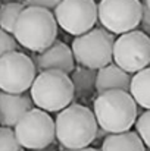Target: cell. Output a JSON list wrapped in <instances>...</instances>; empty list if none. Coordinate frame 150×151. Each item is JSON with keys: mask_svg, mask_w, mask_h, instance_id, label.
<instances>
[{"mask_svg": "<svg viewBox=\"0 0 150 151\" xmlns=\"http://www.w3.org/2000/svg\"><path fill=\"white\" fill-rule=\"evenodd\" d=\"M56 139L68 150L88 147L97 137V120L94 113L83 104H69L54 119Z\"/></svg>", "mask_w": 150, "mask_h": 151, "instance_id": "1", "label": "cell"}, {"mask_svg": "<svg viewBox=\"0 0 150 151\" xmlns=\"http://www.w3.org/2000/svg\"><path fill=\"white\" fill-rule=\"evenodd\" d=\"M57 22L54 15L43 7H25L15 25L13 38L33 53L47 50L56 41Z\"/></svg>", "mask_w": 150, "mask_h": 151, "instance_id": "2", "label": "cell"}, {"mask_svg": "<svg viewBox=\"0 0 150 151\" xmlns=\"http://www.w3.org/2000/svg\"><path fill=\"white\" fill-rule=\"evenodd\" d=\"M93 113L99 128L107 134H121L136 125L137 103L127 91H106L96 97Z\"/></svg>", "mask_w": 150, "mask_h": 151, "instance_id": "3", "label": "cell"}, {"mask_svg": "<svg viewBox=\"0 0 150 151\" xmlns=\"http://www.w3.org/2000/svg\"><path fill=\"white\" fill-rule=\"evenodd\" d=\"M30 91L33 104L44 111L59 113L74 100V85L71 76L60 70L40 72Z\"/></svg>", "mask_w": 150, "mask_h": 151, "instance_id": "4", "label": "cell"}, {"mask_svg": "<svg viewBox=\"0 0 150 151\" xmlns=\"http://www.w3.org/2000/svg\"><path fill=\"white\" fill-rule=\"evenodd\" d=\"M113 34L104 28H93L91 31L75 37L71 50L80 66L99 70L113 60Z\"/></svg>", "mask_w": 150, "mask_h": 151, "instance_id": "5", "label": "cell"}, {"mask_svg": "<svg viewBox=\"0 0 150 151\" xmlns=\"http://www.w3.org/2000/svg\"><path fill=\"white\" fill-rule=\"evenodd\" d=\"M13 131L19 145L33 151L43 150L56 139L54 120L41 109H31L16 123Z\"/></svg>", "mask_w": 150, "mask_h": 151, "instance_id": "6", "label": "cell"}, {"mask_svg": "<svg viewBox=\"0 0 150 151\" xmlns=\"http://www.w3.org/2000/svg\"><path fill=\"white\" fill-rule=\"evenodd\" d=\"M143 3L140 0H100L97 15L100 24L110 34L134 31L141 21Z\"/></svg>", "mask_w": 150, "mask_h": 151, "instance_id": "7", "label": "cell"}, {"mask_svg": "<svg viewBox=\"0 0 150 151\" xmlns=\"http://www.w3.org/2000/svg\"><path fill=\"white\" fill-rule=\"evenodd\" d=\"M113 62L127 73H137L150 65V37L143 31L119 35L113 44Z\"/></svg>", "mask_w": 150, "mask_h": 151, "instance_id": "8", "label": "cell"}, {"mask_svg": "<svg viewBox=\"0 0 150 151\" xmlns=\"http://www.w3.org/2000/svg\"><path fill=\"white\" fill-rule=\"evenodd\" d=\"M53 15L57 27L75 37L91 31L99 21L94 0H62Z\"/></svg>", "mask_w": 150, "mask_h": 151, "instance_id": "9", "label": "cell"}, {"mask_svg": "<svg viewBox=\"0 0 150 151\" xmlns=\"http://www.w3.org/2000/svg\"><path fill=\"white\" fill-rule=\"evenodd\" d=\"M33 59L21 51H10L0 57V91L24 94L36 79Z\"/></svg>", "mask_w": 150, "mask_h": 151, "instance_id": "10", "label": "cell"}, {"mask_svg": "<svg viewBox=\"0 0 150 151\" xmlns=\"http://www.w3.org/2000/svg\"><path fill=\"white\" fill-rule=\"evenodd\" d=\"M33 62L38 73L44 70H60L63 73L71 75L72 70L75 69V59L71 47H68L65 43L57 40L47 50L37 53Z\"/></svg>", "mask_w": 150, "mask_h": 151, "instance_id": "11", "label": "cell"}, {"mask_svg": "<svg viewBox=\"0 0 150 151\" xmlns=\"http://www.w3.org/2000/svg\"><path fill=\"white\" fill-rule=\"evenodd\" d=\"M33 100L24 94L0 93V126L15 128L16 123L31 110Z\"/></svg>", "mask_w": 150, "mask_h": 151, "instance_id": "12", "label": "cell"}, {"mask_svg": "<svg viewBox=\"0 0 150 151\" xmlns=\"http://www.w3.org/2000/svg\"><path fill=\"white\" fill-rule=\"evenodd\" d=\"M130 85H131L130 73H127L116 65L110 63L97 70V76H96L97 94H103L106 91H113V90L130 93Z\"/></svg>", "mask_w": 150, "mask_h": 151, "instance_id": "13", "label": "cell"}, {"mask_svg": "<svg viewBox=\"0 0 150 151\" xmlns=\"http://www.w3.org/2000/svg\"><path fill=\"white\" fill-rule=\"evenodd\" d=\"M100 151H146L144 144L137 132H121L109 134L103 142Z\"/></svg>", "mask_w": 150, "mask_h": 151, "instance_id": "14", "label": "cell"}, {"mask_svg": "<svg viewBox=\"0 0 150 151\" xmlns=\"http://www.w3.org/2000/svg\"><path fill=\"white\" fill-rule=\"evenodd\" d=\"M74 85V99L88 97L96 90V76L97 70L78 66L69 75Z\"/></svg>", "mask_w": 150, "mask_h": 151, "instance_id": "15", "label": "cell"}, {"mask_svg": "<svg viewBox=\"0 0 150 151\" xmlns=\"http://www.w3.org/2000/svg\"><path fill=\"white\" fill-rule=\"evenodd\" d=\"M130 94L138 106L150 110V66L131 78Z\"/></svg>", "mask_w": 150, "mask_h": 151, "instance_id": "16", "label": "cell"}, {"mask_svg": "<svg viewBox=\"0 0 150 151\" xmlns=\"http://www.w3.org/2000/svg\"><path fill=\"white\" fill-rule=\"evenodd\" d=\"M25 7L27 6L24 3H3V4H0V29L13 35L18 18Z\"/></svg>", "mask_w": 150, "mask_h": 151, "instance_id": "17", "label": "cell"}, {"mask_svg": "<svg viewBox=\"0 0 150 151\" xmlns=\"http://www.w3.org/2000/svg\"><path fill=\"white\" fill-rule=\"evenodd\" d=\"M21 145L12 128L0 126V151H19Z\"/></svg>", "mask_w": 150, "mask_h": 151, "instance_id": "18", "label": "cell"}, {"mask_svg": "<svg viewBox=\"0 0 150 151\" xmlns=\"http://www.w3.org/2000/svg\"><path fill=\"white\" fill-rule=\"evenodd\" d=\"M136 131L141 138L143 144L150 148V110H146L136 120Z\"/></svg>", "mask_w": 150, "mask_h": 151, "instance_id": "19", "label": "cell"}, {"mask_svg": "<svg viewBox=\"0 0 150 151\" xmlns=\"http://www.w3.org/2000/svg\"><path fill=\"white\" fill-rule=\"evenodd\" d=\"M10 51H18V43L13 35L0 29V57Z\"/></svg>", "mask_w": 150, "mask_h": 151, "instance_id": "20", "label": "cell"}, {"mask_svg": "<svg viewBox=\"0 0 150 151\" xmlns=\"http://www.w3.org/2000/svg\"><path fill=\"white\" fill-rule=\"evenodd\" d=\"M60 1L62 0H25L24 4L27 7H43L47 10H54Z\"/></svg>", "mask_w": 150, "mask_h": 151, "instance_id": "21", "label": "cell"}, {"mask_svg": "<svg viewBox=\"0 0 150 151\" xmlns=\"http://www.w3.org/2000/svg\"><path fill=\"white\" fill-rule=\"evenodd\" d=\"M141 31L150 37V9L143 3V13H141V21H140Z\"/></svg>", "mask_w": 150, "mask_h": 151, "instance_id": "22", "label": "cell"}, {"mask_svg": "<svg viewBox=\"0 0 150 151\" xmlns=\"http://www.w3.org/2000/svg\"><path fill=\"white\" fill-rule=\"evenodd\" d=\"M74 151H100L97 148H91V147H86V148H80V150H74Z\"/></svg>", "mask_w": 150, "mask_h": 151, "instance_id": "23", "label": "cell"}, {"mask_svg": "<svg viewBox=\"0 0 150 151\" xmlns=\"http://www.w3.org/2000/svg\"><path fill=\"white\" fill-rule=\"evenodd\" d=\"M38 151H57L54 147H53V144L51 145H49V147H46V148H43V150H38Z\"/></svg>", "mask_w": 150, "mask_h": 151, "instance_id": "24", "label": "cell"}, {"mask_svg": "<svg viewBox=\"0 0 150 151\" xmlns=\"http://www.w3.org/2000/svg\"><path fill=\"white\" fill-rule=\"evenodd\" d=\"M4 3H24L25 0H3Z\"/></svg>", "mask_w": 150, "mask_h": 151, "instance_id": "25", "label": "cell"}, {"mask_svg": "<svg viewBox=\"0 0 150 151\" xmlns=\"http://www.w3.org/2000/svg\"><path fill=\"white\" fill-rule=\"evenodd\" d=\"M143 3H144V4H146V6H147V7H149V9H150V0H144Z\"/></svg>", "mask_w": 150, "mask_h": 151, "instance_id": "26", "label": "cell"}]
</instances>
